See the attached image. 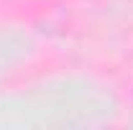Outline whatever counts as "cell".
Returning a JSON list of instances; mask_svg holds the SVG:
<instances>
[]
</instances>
